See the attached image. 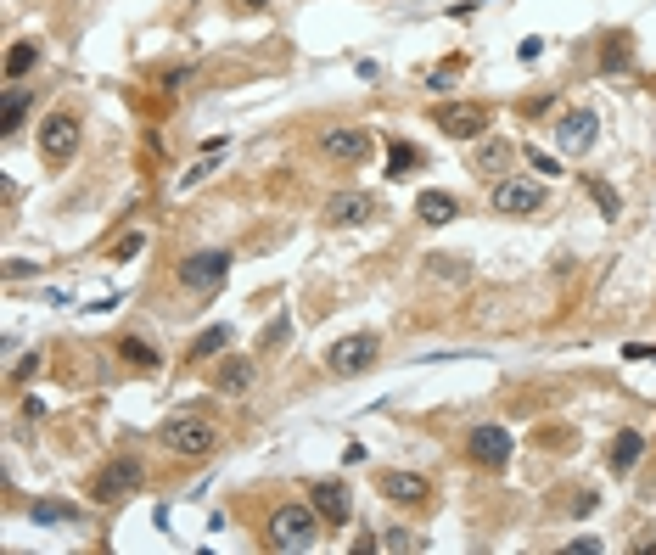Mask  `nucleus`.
<instances>
[{
    "mask_svg": "<svg viewBox=\"0 0 656 555\" xmlns=\"http://www.w3.org/2000/svg\"><path fill=\"white\" fill-rule=\"evenodd\" d=\"M225 342H230V326H208L197 342H191V359H208V354H219Z\"/></svg>",
    "mask_w": 656,
    "mask_h": 555,
    "instance_id": "obj_25",
    "label": "nucleus"
},
{
    "mask_svg": "<svg viewBox=\"0 0 656 555\" xmlns=\"http://www.w3.org/2000/svg\"><path fill=\"white\" fill-rule=\"evenodd\" d=\"M415 219L421 225H449V219H460V202L449 191H421L415 197Z\"/></svg>",
    "mask_w": 656,
    "mask_h": 555,
    "instance_id": "obj_15",
    "label": "nucleus"
},
{
    "mask_svg": "<svg viewBox=\"0 0 656 555\" xmlns=\"http://www.w3.org/2000/svg\"><path fill=\"white\" fill-rule=\"evenodd\" d=\"M376 550H421V539H415L410 527H387L382 539H376Z\"/></svg>",
    "mask_w": 656,
    "mask_h": 555,
    "instance_id": "obj_26",
    "label": "nucleus"
},
{
    "mask_svg": "<svg viewBox=\"0 0 656 555\" xmlns=\"http://www.w3.org/2000/svg\"><path fill=\"white\" fill-rule=\"evenodd\" d=\"M371 214H376V197H365V191H337L326 202V225H365Z\"/></svg>",
    "mask_w": 656,
    "mask_h": 555,
    "instance_id": "obj_13",
    "label": "nucleus"
},
{
    "mask_svg": "<svg viewBox=\"0 0 656 555\" xmlns=\"http://www.w3.org/2000/svg\"><path fill=\"white\" fill-rule=\"evenodd\" d=\"M320 152L331 157V163H365V157L376 152V135L371 129H359V124H326L320 129Z\"/></svg>",
    "mask_w": 656,
    "mask_h": 555,
    "instance_id": "obj_7",
    "label": "nucleus"
},
{
    "mask_svg": "<svg viewBox=\"0 0 656 555\" xmlns=\"http://www.w3.org/2000/svg\"><path fill=\"white\" fill-rule=\"evenodd\" d=\"M320 511L314 505H275L270 527H264V539H270V550H286V555H298V550H314V539H320Z\"/></svg>",
    "mask_w": 656,
    "mask_h": 555,
    "instance_id": "obj_1",
    "label": "nucleus"
},
{
    "mask_svg": "<svg viewBox=\"0 0 656 555\" xmlns=\"http://www.w3.org/2000/svg\"><path fill=\"white\" fill-rule=\"evenodd\" d=\"M118 359H124V365H135V370H141V376H152V370L163 365V359H157V354H152V348H146L141 337H124V342H118Z\"/></svg>",
    "mask_w": 656,
    "mask_h": 555,
    "instance_id": "obj_21",
    "label": "nucleus"
},
{
    "mask_svg": "<svg viewBox=\"0 0 656 555\" xmlns=\"http://www.w3.org/2000/svg\"><path fill=\"white\" fill-rule=\"evenodd\" d=\"M309 505L320 511V522H326V527H343L348 522V488L343 483H314L309 488Z\"/></svg>",
    "mask_w": 656,
    "mask_h": 555,
    "instance_id": "obj_14",
    "label": "nucleus"
},
{
    "mask_svg": "<svg viewBox=\"0 0 656 555\" xmlns=\"http://www.w3.org/2000/svg\"><path fill=\"white\" fill-rule=\"evenodd\" d=\"M141 460H129V455H118V460H107V466L96 471V477H90V499H96V505H124L129 494H135V488H141Z\"/></svg>",
    "mask_w": 656,
    "mask_h": 555,
    "instance_id": "obj_4",
    "label": "nucleus"
},
{
    "mask_svg": "<svg viewBox=\"0 0 656 555\" xmlns=\"http://www.w3.org/2000/svg\"><path fill=\"white\" fill-rule=\"evenodd\" d=\"M23 113H29V90H23V85H12V96H6V107H0V135H17Z\"/></svg>",
    "mask_w": 656,
    "mask_h": 555,
    "instance_id": "obj_22",
    "label": "nucleus"
},
{
    "mask_svg": "<svg viewBox=\"0 0 656 555\" xmlns=\"http://www.w3.org/2000/svg\"><path fill=\"white\" fill-rule=\"evenodd\" d=\"M376 488H382V499H393V505H427V494H432V483L421 471H382Z\"/></svg>",
    "mask_w": 656,
    "mask_h": 555,
    "instance_id": "obj_12",
    "label": "nucleus"
},
{
    "mask_svg": "<svg viewBox=\"0 0 656 555\" xmlns=\"http://www.w3.org/2000/svg\"><path fill=\"white\" fill-rule=\"evenodd\" d=\"M141 247H146V236H141V230H129L124 242H118V247H113V258H118V264H129V258L141 253Z\"/></svg>",
    "mask_w": 656,
    "mask_h": 555,
    "instance_id": "obj_29",
    "label": "nucleus"
},
{
    "mask_svg": "<svg viewBox=\"0 0 656 555\" xmlns=\"http://www.w3.org/2000/svg\"><path fill=\"white\" fill-rule=\"evenodd\" d=\"M242 6H247V12H258V6H270V0H242Z\"/></svg>",
    "mask_w": 656,
    "mask_h": 555,
    "instance_id": "obj_32",
    "label": "nucleus"
},
{
    "mask_svg": "<svg viewBox=\"0 0 656 555\" xmlns=\"http://www.w3.org/2000/svg\"><path fill=\"white\" fill-rule=\"evenodd\" d=\"M595 505H600L595 494H578V499H572V516H589V511H595Z\"/></svg>",
    "mask_w": 656,
    "mask_h": 555,
    "instance_id": "obj_31",
    "label": "nucleus"
},
{
    "mask_svg": "<svg viewBox=\"0 0 656 555\" xmlns=\"http://www.w3.org/2000/svg\"><path fill=\"white\" fill-rule=\"evenodd\" d=\"M640 455H645V438H640V432H617V438H612V455H606V460H612L617 477H628V471L640 466Z\"/></svg>",
    "mask_w": 656,
    "mask_h": 555,
    "instance_id": "obj_17",
    "label": "nucleus"
},
{
    "mask_svg": "<svg viewBox=\"0 0 656 555\" xmlns=\"http://www.w3.org/2000/svg\"><path fill=\"white\" fill-rule=\"evenodd\" d=\"M595 135H600V118L589 113V107H567V113L556 118V146L567 157H584L589 146H595Z\"/></svg>",
    "mask_w": 656,
    "mask_h": 555,
    "instance_id": "obj_10",
    "label": "nucleus"
},
{
    "mask_svg": "<svg viewBox=\"0 0 656 555\" xmlns=\"http://www.w3.org/2000/svg\"><path fill=\"white\" fill-rule=\"evenodd\" d=\"M219 399H242V393H247V387H253V359H242V354H236V359H225V365H219Z\"/></svg>",
    "mask_w": 656,
    "mask_h": 555,
    "instance_id": "obj_16",
    "label": "nucleus"
},
{
    "mask_svg": "<svg viewBox=\"0 0 656 555\" xmlns=\"http://www.w3.org/2000/svg\"><path fill=\"white\" fill-rule=\"evenodd\" d=\"M376 348H382V342H376L371 331H354V337H343L326 354V370L331 376H365V370L376 365Z\"/></svg>",
    "mask_w": 656,
    "mask_h": 555,
    "instance_id": "obj_8",
    "label": "nucleus"
},
{
    "mask_svg": "<svg viewBox=\"0 0 656 555\" xmlns=\"http://www.w3.org/2000/svg\"><path fill=\"white\" fill-rule=\"evenodd\" d=\"M466 455L477 460V466L500 471L505 460H511V432H505V427H471V438H466Z\"/></svg>",
    "mask_w": 656,
    "mask_h": 555,
    "instance_id": "obj_11",
    "label": "nucleus"
},
{
    "mask_svg": "<svg viewBox=\"0 0 656 555\" xmlns=\"http://www.w3.org/2000/svg\"><path fill=\"white\" fill-rule=\"evenodd\" d=\"M432 124H438L449 141H477V135H488V129H494V113H488L483 101H443Z\"/></svg>",
    "mask_w": 656,
    "mask_h": 555,
    "instance_id": "obj_6",
    "label": "nucleus"
},
{
    "mask_svg": "<svg viewBox=\"0 0 656 555\" xmlns=\"http://www.w3.org/2000/svg\"><path fill=\"white\" fill-rule=\"evenodd\" d=\"M286 337H292V320H286V314H281V320H275V326L264 331V337H258V354H270V348H281Z\"/></svg>",
    "mask_w": 656,
    "mask_h": 555,
    "instance_id": "obj_28",
    "label": "nucleus"
},
{
    "mask_svg": "<svg viewBox=\"0 0 656 555\" xmlns=\"http://www.w3.org/2000/svg\"><path fill=\"white\" fill-rule=\"evenodd\" d=\"M225 275H230V253H191L174 270V281L186 286V292H214V286H225Z\"/></svg>",
    "mask_w": 656,
    "mask_h": 555,
    "instance_id": "obj_9",
    "label": "nucleus"
},
{
    "mask_svg": "<svg viewBox=\"0 0 656 555\" xmlns=\"http://www.w3.org/2000/svg\"><path fill=\"white\" fill-rule=\"evenodd\" d=\"M410 169H421V152H415V146H404V141H393V146H387V174H393V180H404Z\"/></svg>",
    "mask_w": 656,
    "mask_h": 555,
    "instance_id": "obj_23",
    "label": "nucleus"
},
{
    "mask_svg": "<svg viewBox=\"0 0 656 555\" xmlns=\"http://www.w3.org/2000/svg\"><path fill=\"white\" fill-rule=\"evenodd\" d=\"M488 208L505 219H522V214H539L544 208V185L533 174H500L494 191H488Z\"/></svg>",
    "mask_w": 656,
    "mask_h": 555,
    "instance_id": "obj_3",
    "label": "nucleus"
},
{
    "mask_svg": "<svg viewBox=\"0 0 656 555\" xmlns=\"http://www.w3.org/2000/svg\"><path fill=\"white\" fill-rule=\"evenodd\" d=\"M528 163H533V174H561V163L550 152H539V146H528Z\"/></svg>",
    "mask_w": 656,
    "mask_h": 555,
    "instance_id": "obj_30",
    "label": "nucleus"
},
{
    "mask_svg": "<svg viewBox=\"0 0 656 555\" xmlns=\"http://www.w3.org/2000/svg\"><path fill=\"white\" fill-rule=\"evenodd\" d=\"M34 522L40 527H57V522H79V511H73V505H62V499H40V505H34Z\"/></svg>",
    "mask_w": 656,
    "mask_h": 555,
    "instance_id": "obj_24",
    "label": "nucleus"
},
{
    "mask_svg": "<svg viewBox=\"0 0 656 555\" xmlns=\"http://www.w3.org/2000/svg\"><path fill=\"white\" fill-rule=\"evenodd\" d=\"M34 62H40V45L34 40H17L12 51H6V85H23L34 73Z\"/></svg>",
    "mask_w": 656,
    "mask_h": 555,
    "instance_id": "obj_19",
    "label": "nucleus"
},
{
    "mask_svg": "<svg viewBox=\"0 0 656 555\" xmlns=\"http://www.w3.org/2000/svg\"><path fill=\"white\" fill-rule=\"evenodd\" d=\"M589 197H595L600 202V214H606V219H617V191H612V185H606V180H595V174H589Z\"/></svg>",
    "mask_w": 656,
    "mask_h": 555,
    "instance_id": "obj_27",
    "label": "nucleus"
},
{
    "mask_svg": "<svg viewBox=\"0 0 656 555\" xmlns=\"http://www.w3.org/2000/svg\"><path fill=\"white\" fill-rule=\"evenodd\" d=\"M163 449L180 460H208L219 449V427L208 415H174L169 427H163Z\"/></svg>",
    "mask_w": 656,
    "mask_h": 555,
    "instance_id": "obj_2",
    "label": "nucleus"
},
{
    "mask_svg": "<svg viewBox=\"0 0 656 555\" xmlns=\"http://www.w3.org/2000/svg\"><path fill=\"white\" fill-rule=\"evenodd\" d=\"M471 169L483 174V180H488V174H505V169H511V146H505V141H483L477 152H471Z\"/></svg>",
    "mask_w": 656,
    "mask_h": 555,
    "instance_id": "obj_20",
    "label": "nucleus"
},
{
    "mask_svg": "<svg viewBox=\"0 0 656 555\" xmlns=\"http://www.w3.org/2000/svg\"><path fill=\"white\" fill-rule=\"evenodd\" d=\"M421 264H427V281H449V286H466L471 281V264L466 258H443V253H432V258H421Z\"/></svg>",
    "mask_w": 656,
    "mask_h": 555,
    "instance_id": "obj_18",
    "label": "nucleus"
},
{
    "mask_svg": "<svg viewBox=\"0 0 656 555\" xmlns=\"http://www.w3.org/2000/svg\"><path fill=\"white\" fill-rule=\"evenodd\" d=\"M34 141H40V157H45V163H51V169H62V163L79 152V118H73L68 107L45 113V118H40V135H34Z\"/></svg>",
    "mask_w": 656,
    "mask_h": 555,
    "instance_id": "obj_5",
    "label": "nucleus"
}]
</instances>
